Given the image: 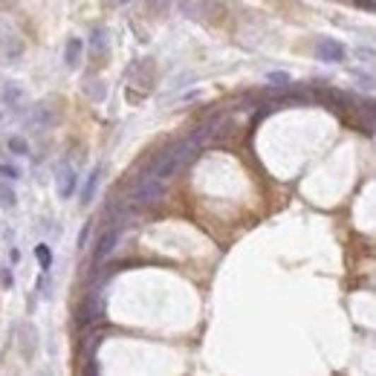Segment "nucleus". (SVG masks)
<instances>
[{"label":"nucleus","mask_w":376,"mask_h":376,"mask_svg":"<svg viewBox=\"0 0 376 376\" xmlns=\"http://www.w3.org/2000/svg\"><path fill=\"white\" fill-rule=\"evenodd\" d=\"M316 55L322 61H327V64H341L348 49H344V44H339L336 38H319L316 41Z\"/></svg>","instance_id":"obj_1"},{"label":"nucleus","mask_w":376,"mask_h":376,"mask_svg":"<svg viewBox=\"0 0 376 376\" xmlns=\"http://www.w3.org/2000/svg\"><path fill=\"white\" fill-rule=\"evenodd\" d=\"M119 235H122V226L119 223H113L110 229H105L102 235H99V243H96V264H102V261H107L110 255H113V249H116V243H119Z\"/></svg>","instance_id":"obj_2"},{"label":"nucleus","mask_w":376,"mask_h":376,"mask_svg":"<svg viewBox=\"0 0 376 376\" xmlns=\"http://www.w3.org/2000/svg\"><path fill=\"white\" fill-rule=\"evenodd\" d=\"M55 180H58V194H61V200H70V197H73V192H76V185H78L76 171H73L70 165H61Z\"/></svg>","instance_id":"obj_3"},{"label":"nucleus","mask_w":376,"mask_h":376,"mask_svg":"<svg viewBox=\"0 0 376 376\" xmlns=\"http://www.w3.org/2000/svg\"><path fill=\"white\" fill-rule=\"evenodd\" d=\"M99 180H102V165L90 171L87 182H84V188H81V203H84V206H87V203H93V197H96V188H99Z\"/></svg>","instance_id":"obj_4"},{"label":"nucleus","mask_w":376,"mask_h":376,"mask_svg":"<svg viewBox=\"0 0 376 376\" xmlns=\"http://www.w3.org/2000/svg\"><path fill=\"white\" fill-rule=\"evenodd\" d=\"M18 206V194L9 188V182H0V208H15Z\"/></svg>","instance_id":"obj_5"},{"label":"nucleus","mask_w":376,"mask_h":376,"mask_svg":"<svg viewBox=\"0 0 376 376\" xmlns=\"http://www.w3.org/2000/svg\"><path fill=\"white\" fill-rule=\"evenodd\" d=\"M78 55H81V41H78V38H70V44H67V55H64L67 67H76V64H78Z\"/></svg>","instance_id":"obj_6"},{"label":"nucleus","mask_w":376,"mask_h":376,"mask_svg":"<svg viewBox=\"0 0 376 376\" xmlns=\"http://www.w3.org/2000/svg\"><path fill=\"white\" fill-rule=\"evenodd\" d=\"M35 255H38V264H41V269H44V272H49V266H52V252H49V246H47V243L35 246Z\"/></svg>","instance_id":"obj_7"},{"label":"nucleus","mask_w":376,"mask_h":376,"mask_svg":"<svg viewBox=\"0 0 376 376\" xmlns=\"http://www.w3.org/2000/svg\"><path fill=\"white\" fill-rule=\"evenodd\" d=\"M9 151L18 153V156H26V153H29V145H26L20 136H12V139H9Z\"/></svg>","instance_id":"obj_8"},{"label":"nucleus","mask_w":376,"mask_h":376,"mask_svg":"<svg viewBox=\"0 0 376 376\" xmlns=\"http://www.w3.org/2000/svg\"><path fill=\"white\" fill-rule=\"evenodd\" d=\"M0 174L9 177V180H20V171L15 165H6V163H0Z\"/></svg>","instance_id":"obj_9"},{"label":"nucleus","mask_w":376,"mask_h":376,"mask_svg":"<svg viewBox=\"0 0 376 376\" xmlns=\"http://www.w3.org/2000/svg\"><path fill=\"white\" fill-rule=\"evenodd\" d=\"M4 99H6V102H18V99H20V90H18V87H6V90H4Z\"/></svg>","instance_id":"obj_10"},{"label":"nucleus","mask_w":376,"mask_h":376,"mask_svg":"<svg viewBox=\"0 0 376 376\" xmlns=\"http://www.w3.org/2000/svg\"><path fill=\"white\" fill-rule=\"evenodd\" d=\"M90 229H93V226H90V223H84V229H81V235H78V249H84V246H87V237H90Z\"/></svg>","instance_id":"obj_11"},{"label":"nucleus","mask_w":376,"mask_h":376,"mask_svg":"<svg viewBox=\"0 0 376 376\" xmlns=\"http://www.w3.org/2000/svg\"><path fill=\"white\" fill-rule=\"evenodd\" d=\"M269 81H278V84H290V76H284V73H272V76H269Z\"/></svg>","instance_id":"obj_12"},{"label":"nucleus","mask_w":376,"mask_h":376,"mask_svg":"<svg viewBox=\"0 0 376 376\" xmlns=\"http://www.w3.org/2000/svg\"><path fill=\"white\" fill-rule=\"evenodd\" d=\"M15 284V278H12V272H9V266L4 269V287H12Z\"/></svg>","instance_id":"obj_13"}]
</instances>
